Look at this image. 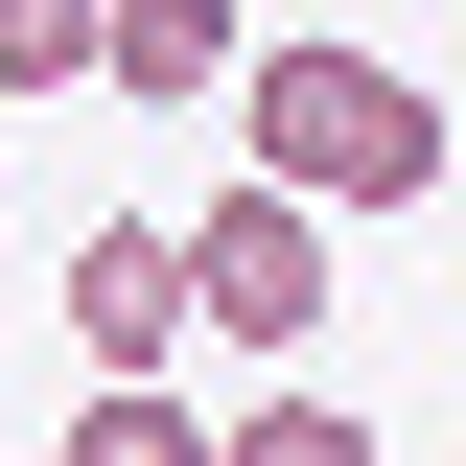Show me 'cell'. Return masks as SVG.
<instances>
[{"label":"cell","mask_w":466,"mask_h":466,"mask_svg":"<svg viewBox=\"0 0 466 466\" xmlns=\"http://www.w3.org/2000/svg\"><path fill=\"white\" fill-rule=\"evenodd\" d=\"M187 327L280 373V350L327 327V210H303V187H210V210H187Z\"/></svg>","instance_id":"obj_2"},{"label":"cell","mask_w":466,"mask_h":466,"mask_svg":"<svg viewBox=\"0 0 466 466\" xmlns=\"http://www.w3.org/2000/svg\"><path fill=\"white\" fill-rule=\"evenodd\" d=\"M233 140H257V187H303L327 233L443 187V94L373 70V47H257V70H233Z\"/></svg>","instance_id":"obj_1"},{"label":"cell","mask_w":466,"mask_h":466,"mask_svg":"<svg viewBox=\"0 0 466 466\" xmlns=\"http://www.w3.org/2000/svg\"><path fill=\"white\" fill-rule=\"evenodd\" d=\"M233 70H257V24H233V0H116V24H94V94H140V116L233 94Z\"/></svg>","instance_id":"obj_4"},{"label":"cell","mask_w":466,"mask_h":466,"mask_svg":"<svg viewBox=\"0 0 466 466\" xmlns=\"http://www.w3.org/2000/svg\"><path fill=\"white\" fill-rule=\"evenodd\" d=\"M47 466H210V420H187L164 373H94V420H70Z\"/></svg>","instance_id":"obj_5"},{"label":"cell","mask_w":466,"mask_h":466,"mask_svg":"<svg viewBox=\"0 0 466 466\" xmlns=\"http://www.w3.org/2000/svg\"><path fill=\"white\" fill-rule=\"evenodd\" d=\"M210 466H373V420L350 397H257V420H210Z\"/></svg>","instance_id":"obj_6"},{"label":"cell","mask_w":466,"mask_h":466,"mask_svg":"<svg viewBox=\"0 0 466 466\" xmlns=\"http://www.w3.org/2000/svg\"><path fill=\"white\" fill-rule=\"evenodd\" d=\"M70 350H94V373H187V233L164 210H116V233H70Z\"/></svg>","instance_id":"obj_3"},{"label":"cell","mask_w":466,"mask_h":466,"mask_svg":"<svg viewBox=\"0 0 466 466\" xmlns=\"http://www.w3.org/2000/svg\"><path fill=\"white\" fill-rule=\"evenodd\" d=\"M94 24L116 0H0V94H94Z\"/></svg>","instance_id":"obj_7"}]
</instances>
